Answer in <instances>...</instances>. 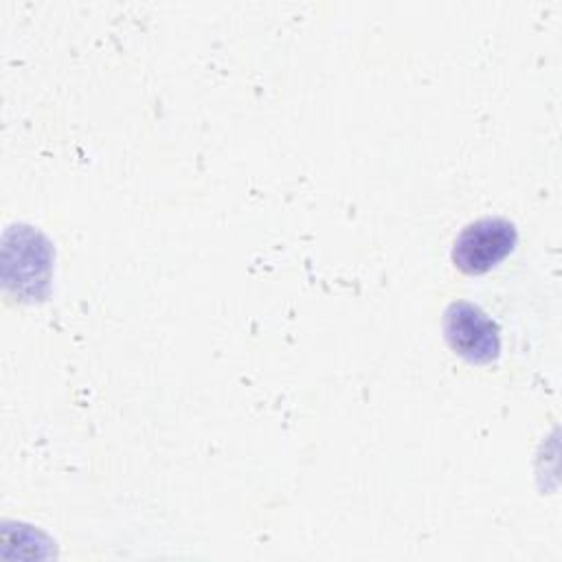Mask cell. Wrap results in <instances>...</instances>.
Returning a JSON list of instances; mask_svg holds the SVG:
<instances>
[{"label":"cell","instance_id":"2","mask_svg":"<svg viewBox=\"0 0 562 562\" xmlns=\"http://www.w3.org/2000/svg\"><path fill=\"white\" fill-rule=\"evenodd\" d=\"M448 347L470 364H490L501 353V329L470 301H452L443 312Z\"/></svg>","mask_w":562,"mask_h":562},{"label":"cell","instance_id":"3","mask_svg":"<svg viewBox=\"0 0 562 562\" xmlns=\"http://www.w3.org/2000/svg\"><path fill=\"white\" fill-rule=\"evenodd\" d=\"M4 235V252L15 255L18 270L15 277L4 281L7 288L18 283V296L24 301L44 299L48 294L50 272H53V248L50 241L33 226H11Z\"/></svg>","mask_w":562,"mask_h":562},{"label":"cell","instance_id":"1","mask_svg":"<svg viewBox=\"0 0 562 562\" xmlns=\"http://www.w3.org/2000/svg\"><path fill=\"white\" fill-rule=\"evenodd\" d=\"M516 241L518 233L509 220L481 217L461 228L450 257L463 274H485L514 250Z\"/></svg>","mask_w":562,"mask_h":562}]
</instances>
